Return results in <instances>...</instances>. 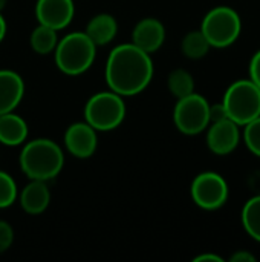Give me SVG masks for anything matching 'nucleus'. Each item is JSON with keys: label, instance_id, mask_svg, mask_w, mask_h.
<instances>
[{"label": "nucleus", "instance_id": "obj_1", "mask_svg": "<svg viewBox=\"0 0 260 262\" xmlns=\"http://www.w3.org/2000/svg\"><path fill=\"white\" fill-rule=\"evenodd\" d=\"M153 77L150 54L133 43H124L112 49L106 61V81L110 91L121 97H132L143 92Z\"/></svg>", "mask_w": 260, "mask_h": 262}, {"label": "nucleus", "instance_id": "obj_2", "mask_svg": "<svg viewBox=\"0 0 260 262\" xmlns=\"http://www.w3.org/2000/svg\"><path fill=\"white\" fill-rule=\"evenodd\" d=\"M64 166L61 147L48 138L29 141L20 154V167L29 180H54Z\"/></svg>", "mask_w": 260, "mask_h": 262}, {"label": "nucleus", "instance_id": "obj_3", "mask_svg": "<svg viewBox=\"0 0 260 262\" xmlns=\"http://www.w3.org/2000/svg\"><path fill=\"white\" fill-rule=\"evenodd\" d=\"M97 45L86 32H70L55 46V64L66 75L86 72L95 60Z\"/></svg>", "mask_w": 260, "mask_h": 262}, {"label": "nucleus", "instance_id": "obj_4", "mask_svg": "<svg viewBox=\"0 0 260 262\" xmlns=\"http://www.w3.org/2000/svg\"><path fill=\"white\" fill-rule=\"evenodd\" d=\"M227 115L238 126H245L260 117V89L251 80L234 81L222 101Z\"/></svg>", "mask_w": 260, "mask_h": 262}, {"label": "nucleus", "instance_id": "obj_5", "mask_svg": "<svg viewBox=\"0 0 260 262\" xmlns=\"http://www.w3.org/2000/svg\"><path fill=\"white\" fill-rule=\"evenodd\" d=\"M126 117V104L113 91L92 95L84 107V118L95 130L107 132L116 129Z\"/></svg>", "mask_w": 260, "mask_h": 262}, {"label": "nucleus", "instance_id": "obj_6", "mask_svg": "<svg viewBox=\"0 0 260 262\" xmlns=\"http://www.w3.org/2000/svg\"><path fill=\"white\" fill-rule=\"evenodd\" d=\"M201 31L210 46L227 48L239 38L242 21L234 9L228 6H218L204 17Z\"/></svg>", "mask_w": 260, "mask_h": 262}, {"label": "nucleus", "instance_id": "obj_7", "mask_svg": "<svg viewBox=\"0 0 260 262\" xmlns=\"http://www.w3.org/2000/svg\"><path fill=\"white\" fill-rule=\"evenodd\" d=\"M208 109V101L199 94L193 92L184 98H179L173 111L175 126L185 135H198L210 124Z\"/></svg>", "mask_w": 260, "mask_h": 262}, {"label": "nucleus", "instance_id": "obj_8", "mask_svg": "<svg viewBox=\"0 0 260 262\" xmlns=\"http://www.w3.org/2000/svg\"><path fill=\"white\" fill-rule=\"evenodd\" d=\"M192 198L204 210H218L228 201V184L216 172L199 173L192 183Z\"/></svg>", "mask_w": 260, "mask_h": 262}, {"label": "nucleus", "instance_id": "obj_9", "mask_svg": "<svg viewBox=\"0 0 260 262\" xmlns=\"http://www.w3.org/2000/svg\"><path fill=\"white\" fill-rule=\"evenodd\" d=\"M74 0H37L35 17L40 25L55 31L64 29L74 18Z\"/></svg>", "mask_w": 260, "mask_h": 262}, {"label": "nucleus", "instance_id": "obj_10", "mask_svg": "<svg viewBox=\"0 0 260 262\" xmlns=\"http://www.w3.org/2000/svg\"><path fill=\"white\" fill-rule=\"evenodd\" d=\"M239 126L230 118L211 123L207 132V146L215 155H230L239 146Z\"/></svg>", "mask_w": 260, "mask_h": 262}, {"label": "nucleus", "instance_id": "obj_11", "mask_svg": "<svg viewBox=\"0 0 260 262\" xmlns=\"http://www.w3.org/2000/svg\"><path fill=\"white\" fill-rule=\"evenodd\" d=\"M97 130L89 123H74L64 134V146L77 158H89L97 150Z\"/></svg>", "mask_w": 260, "mask_h": 262}, {"label": "nucleus", "instance_id": "obj_12", "mask_svg": "<svg viewBox=\"0 0 260 262\" xmlns=\"http://www.w3.org/2000/svg\"><path fill=\"white\" fill-rule=\"evenodd\" d=\"M164 40H166L164 25L153 17L139 20L132 32V43L147 54L156 52L162 46Z\"/></svg>", "mask_w": 260, "mask_h": 262}, {"label": "nucleus", "instance_id": "obj_13", "mask_svg": "<svg viewBox=\"0 0 260 262\" xmlns=\"http://www.w3.org/2000/svg\"><path fill=\"white\" fill-rule=\"evenodd\" d=\"M25 83L21 77L9 69L0 71V115L12 112L21 101Z\"/></svg>", "mask_w": 260, "mask_h": 262}, {"label": "nucleus", "instance_id": "obj_14", "mask_svg": "<svg viewBox=\"0 0 260 262\" xmlns=\"http://www.w3.org/2000/svg\"><path fill=\"white\" fill-rule=\"evenodd\" d=\"M51 203V192L48 189L46 181L31 180V183L20 193L21 209L29 215L43 213Z\"/></svg>", "mask_w": 260, "mask_h": 262}, {"label": "nucleus", "instance_id": "obj_15", "mask_svg": "<svg viewBox=\"0 0 260 262\" xmlns=\"http://www.w3.org/2000/svg\"><path fill=\"white\" fill-rule=\"evenodd\" d=\"M28 124L14 111L0 115V143L6 146H18L28 138Z\"/></svg>", "mask_w": 260, "mask_h": 262}, {"label": "nucleus", "instance_id": "obj_16", "mask_svg": "<svg viewBox=\"0 0 260 262\" xmlns=\"http://www.w3.org/2000/svg\"><path fill=\"white\" fill-rule=\"evenodd\" d=\"M84 32L97 46H104L115 38L118 32V23L110 14H98L89 20Z\"/></svg>", "mask_w": 260, "mask_h": 262}, {"label": "nucleus", "instance_id": "obj_17", "mask_svg": "<svg viewBox=\"0 0 260 262\" xmlns=\"http://www.w3.org/2000/svg\"><path fill=\"white\" fill-rule=\"evenodd\" d=\"M57 43H58L57 31L49 26L38 23V26L31 34V46L40 55H46L55 51Z\"/></svg>", "mask_w": 260, "mask_h": 262}, {"label": "nucleus", "instance_id": "obj_18", "mask_svg": "<svg viewBox=\"0 0 260 262\" xmlns=\"http://www.w3.org/2000/svg\"><path fill=\"white\" fill-rule=\"evenodd\" d=\"M210 48L211 46H210L208 40L205 38V35L202 34V31L188 32L182 38V43H181L182 54L187 58H192V60H199V58L205 57L208 54Z\"/></svg>", "mask_w": 260, "mask_h": 262}, {"label": "nucleus", "instance_id": "obj_19", "mask_svg": "<svg viewBox=\"0 0 260 262\" xmlns=\"http://www.w3.org/2000/svg\"><path fill=\"white\" fill-rule=\"evenodd\" d=\"M242 224L245 232L260 243V195L248 200L242 209Z\"/></svg>", "mask_w": 260, "mask_h": 262}, {"label": "nucleus", "instance_id": "obj_20", "mask_svg": "<svg viewBox=\"0 0 260 262\" xmlns=\"http://www.w3.org/2000/svg\"><path fill=\"white\" fill-rule=\"evenodd\" d=\"M167 84H169V91L178 100L195 92V80H193L192 74L188 71H185V69L172 71L170 75H169Z\"/></svg>", "mask_w": 260, "mask_h": 262}, {"label": "nucleus", "instance_id": "obj_21", "mask_svg": "<svg viewBox=\"0 0 260 262\" xmlns=\"http://www.w3.org/2000/svg\"><path fill=\"white\" fill-rule=\"evenodd\" d=\"M17 198V186L12 177L0 170V209H6L14 204Z\"/></svg>", "mask_w": 260, "mask_h": 262}, {"label": "nucleus", "instance_id": "obj_22", "mask_svg": "<svg viewBox=\"0 0 260 262\" xmlns=\"http://www.w3.org/2000/svg\"><path fill=\"white\" fill-rule=\"evenodd\" d=\"M244 140H245V144H247L248 150L253 155L260 157V117L254 118L248 124H245Z\"/></svg>", "mask_w": 260, "mask_h": 262}, {"label": "nucleus", "instance_id": "obj_23", "mask_svg": "<svg viewBox=\"0 0 260 262\" xmlns=\"http://www.w3.org/2000/svg\"><path fill=\"white\" fill-rule=\"evenodd\" d=\"M14 243V230L12 227L6 223L0 220V253L6 252L11 244Z\"/></svg>", "mask_w": 260, "mask_h": 262}, {"label": "nucleus", "instance_id": "obj_24", "mask_svg": "<svg viewBox=\"0 0 260 262\" xmlns=\"http://www.w3.org/2000/svg\"><path fill=\"white\" fill-rule=\"evenodd\" d=\"M250 80L260 89V51H257L250 63Z\"/></svg>", "mask_w": 260, "mask_h": 262}, {"label": "nucleus", "instance_id": "obj_25", "mask_svg": "<svg viewBox=\"0 0 260 262\" xmlns=\"http://www.w3.org/2000/svg\"><path fill=\"white\" fill-rule=\"evenodd\" d=\"M208 115H210V123H218V121H222V120H227L228 118L227 111H225V107H224L222 103L210 106Z\"/></svg>", "mask_w": 260, "mask_h": 262}, {"label": "nucleus", "instance_id": "obj_26", "mask_svg": "<svg viewBox=\"0 0 260 262\" xmlns=\"http://www.w3.org/2000/svg\"><path fill=\"white\" fill-rule=\"evenodd\" d=\"M231 262H256V256L247 250H239L236 252L231 258H230Z\"/></svg>", "mask_w": 260, "mask_h": 262}, {"label": "nucleus", "instance_id": "obj_27", "mask_svg": "<svg viewBox=\"0 0 260 262\" xmlns=\"http://www.w3.org/2000/svg\"><path fill=\"white\" fill-rule=\"evenodd\" d=\"M195 262H207V261H211V262H224V259L221 258V256H218V255H215V253H204V255H199V256H196Z\"/></svg>", "mask_w": 260, "mask_h": 262}, {"label": "nucleus", "instance_id": "obj_28", "mask_svg": "<svg viewBox=\"0 0 260 262\" xmlns=\"http://www.w3.org/2000/svg\"><path fill=\"white\" fill-rule=\"evenodd\" d=\"M5 35H6V21H5V18L2 17V12H0V43L3 41Z\"/></svg>", "mask_w": 260, "mask_h": 262}, {"label": "nucleus", "instance_id": "obj_29", "mask_svg": "<svg viewBox=\"0 0 260 262\" xmlns=\"http://www.w3.org/2000/svg\"><path fill=\"white\" fill-rule=\"evenodd\" d=\"M5 5H6V0H0V12H2V9L5 8Z\"/></svg>", "mask_w": 260, "mask_h": 262}]
</instances>
